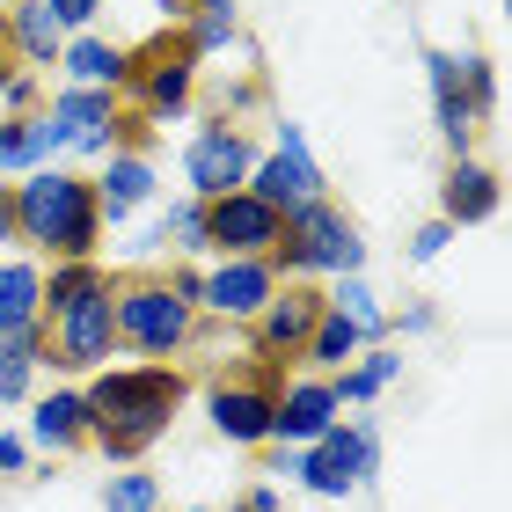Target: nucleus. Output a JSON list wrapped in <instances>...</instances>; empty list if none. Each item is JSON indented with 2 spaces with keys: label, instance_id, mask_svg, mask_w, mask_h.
<instances>
[{
  "label": "nucleus",
  "instance_id": "1",
  "mask_svg": "<svg viewBox=\"0 0 512 512\" xmlns=\"http://www.w3.org/2000/svg\"><path fill=\"white\" fill-rule=\"evenodd\" d=\"M81 395H88V417H96L88 447H96L110 469H132V461L176 425V410L191 403V381H183V366L139 359V366H103V374H88Z\"/></svg>",
  "mask_w": 512,
  "mask_h": 512
},
{
  "label": "nucleus",
  "instance_id": "2",
  "mask_svg": "<svg viewBox=\"0 0 512 512\" xmlns=\"http://www.w3.org/2000/svg\"><path fill=\"white\" fill-rule=\"evenodd\" d=\"M15 205V242L30 256H52V264H74V256L103 249V213H96V183L66 161H44V169L8 183Z\"/></svg>",
  "mask_w": 512,
  "mask_h": 512
},
{
  "label": "nucleus",
  "instance_id": "3",
  "mask_svg": "<svg viewBox=\"0 0 512 512\" xmlns=\"http://www.w3.org/2000/svg\"><path fill=\"white\" fill-rule=\"evenodd\" d=\"M110 308H118V352H139L154 366H176V352H191L198 344V308L191 300L169 293V278L161 271H132L110 286Z\"/></svg>",
  "mask_w": 512,
  "mask_h": 512
},
{
  "label": "nucleus",
  "instance_id": "4",
  "mask_svg": "<svg viewBox=\"0 0 512 512\" xmlns=\"http://www.w3.org/2000/svg\"><path fill=\"white\" fill-rule=\"evenodd\" d=\"M271 271H278V286H293V278H308V286L315 278H352V271H366V242L330 198H315L271 242Z\"/></svg>",
  "mask_w": 512,
  "mask_h": 512
},
{
  "label": "nucleus",
  "instance_id": "5",
  "mask_svg": "<svg viewBox=\"0 0 512 512\" xmlns=\"http://www.w3.org/2000/svg\"><path fill=\"white\" fill-rule=\"evenodd\" d=\"M198 52H191V37L183 30H161L154 44H132V81H125V103H132V118H147V125H169L183 118V110L198 103Z\"/></svg>",
  "mask_w": 512,
  "mask_h": 512
},
{
  "label": "nucleus",
  "instance_id": "6",
  "mask_svg": "<svg viewBox=\"0 0 512 512\" xmlns=\"http://www.w3.org/2000/svg\"><path fill=\"white\" fill-rule=\"evenodd\" d=\"M44 118H52L59 161H103L118 147H139V118L118 96H103V88H59L44 103Z\"/></svg>",
  "mask_w": 512,
  "mask_h": 512
},
{
  "label": "nucleus",
  "instance_id": "7",
  "mask_svg": "<svg viewBox=\"0 0 512 512\" xmlns=\"http://www.w3.org/2000/svg\"><path fill=\"white\" fill-rule=\"evenodd\" d=\"M110 286H118V271H110L96 293H81L74 308L44 315V366H59V374H103V366L118 359V308H110Z\"/></svg>",
  "mask_w": 512,
  "mask_h": 512
},
{
  "label": "nucleus",
  "instance_id": "8",
  "mask_svg": "<svg viewBox=\"0 0 512 512\" xmlns=\"http://www.w3.org/2000/svg\"><path fill=\"white\" fill-rule=\"evenodd\" d=\"M249 198H264L278 220H293L300 205H315V198H330V176H322V161L308 147V132H300L293 118H278L271 125V154H256V169L242 183Z\"/></svg>",
  "mask_w": 512,
  "mask_h": 512
},
{
  "label": "nucleus",
  "instance_id": "9",
  "mask_svg": "<svg viewBox=\"0 0 512 512\" xmlns=\"http://www.w3.org/2000/svg\"><path fill=\"white\" fill-rule=\"evenodd\" d=\"M374 469H381V425L374 417H352V425H330L315 447H300L293 483L315 491V498H352Z\"/></svg>",
  "mask_w": 512,
  "mask_h": 512
},
{
  "label": "nucleus",
  "instance_id": "10",
  "mask_svg": "<svg viewBox=\"0 0 512 512\" xmlns=\"http://www.w3.org/2000/svg\"><path fill=\"white\" fill-rule=\"evenodd\" d=\"M249 169H256V139H249L242 125H227V118H205V125L191 132V147H183V183H191L198 205L242 191Z\"/></svg>",
  "mask_w": 512,
  "mask_h": 512
},
{
  "label": "nucleus",
  "instance_id": "11",
  "mask_svg": "<svg viewBox=\"0 0 512 512\" xmlns=\"http://www.w3.org/2000/svg\"><path fill=\"white\" fill-rule=\"evenodd\" d=\"M271 293H278V271H271V256H213L205 264V293H198V315H213V322H249L271 308Z\"/></svg>",
  "mask_w": 512,
  "mask_h": 512
},
{
  "label": "nucleus",
  "instance_id": "12",
  "mask_svg": "<svg viewBox=\"0 0 512 512\" xmlns=\"http://www.w3.org/2000/svg\"><path fill=\"white\" fill-rule=\"evenodd\" d=\"M322 322V286H308V278H293V286H278L271 293V308L249 322V352H256V366H300V344H308V330Z\"/></svg>",
  "mask_w": 512,
  "mask_h": 512
},
{
  "label": "nucleus",
  "instance_id": "13",
  "mask_svg": "<svg viewBox=\"0 0 512 512\" xmlns=\"http://www.w3.org/2000/svg\"><path fill=\"white\" fill-rule=\"evenodd\" d=\"M330 425H344V403L330 374H293L271 395V447H315Z\"/></svg>",
  "mask_w": 512,
  "mask_h": 512
},
{
  "label": "nucleus",
  "instance_id": "14",
  "mask_svg": "<svg viewBox=\"0 0 512 512\" xmlns=\"http://www.w3.org/2000/svg\"><path fill=\"white\" fill-rule=\"evenodd\" d=\"M271 366L264 374H242V381H213L205 388V417H213V432L227 447H271Z\"/></svg>",
  "mask_w": 512,
  "mask_h": 512
},
{
  "label": "nucleus",
  "instance_id": "15",
  "mask_svg": "<svg viewBox=\"0 0 512 512\" xmlns=\"http://www.w3.org/2000/svg\"><path fill=\"white\" fill-rule=\"evenodd\" d=\"M278 235H286V220L249 191H227L205 205V256H271Z\"/></svg>",
  "mask_w": 512,
  "mask_h": 512
},
{
  "label": "nucleus",
  "instance_id": "16",
  "mask_svg": "<svg viewBox=\"0 0 512 512\" xmlns=\"http://www.w3.org/2000/svg\"><path fill=\"white\" fill-rule=\"evenodd\" d=\"M88 183H96V213H103V227H125L132 213H147V205L161 198V176H154L147 147H118V154H103V169L88 176Z\"/></svg>",
  "mask_w": 512,
  "mask_h": 512
},
{
  "label": "nucleus",
  "instance_id": "17",
  "mask_svg": "<svg viewBox=\"0 0 512 512\" xmlns=\"http://www.w3.org/2000/svg\"><path fill=\"white\" fill-rule=\"evenodd\" d=\"M505 205V183H498V169H483L476 154H461V161H447V176H439V220L454 227H483Z\"/></svg>",
  "mask_w": 512,
  "mask_h": 512
},
{
  "label": "nucleus",
  "instance_id": "18",
  "mask_svg": "<svg viewBox=\"0 0 512 512\" xmlns=\"http://www.w3.org/2000/svg\"><path fill=\"white\" fill-rule=\"evenodd\" d=\"M96 417H88V395L81 388H52V395H30V447L37 454H81Z\"/></svg>",
  "mask_w": 512,
  "mask_h": 512
},
{
  "label": "nucleus",
  "instance_id": "19",
  "mask_svg": "<svg viewBox=\"0 0 512 512\" xmlns=\"http://www.w3.org/2000/svg\"><path fill=\"white\" fill-rule=\"evenodd\" d=\"M59 74H66V88H103V96H118V103H125L132 44H110V37H96V30H81V37H66Z\"/></svg>",
  "mask_w": 512,
  "mask_h": 512
},
{
  "label": "nucleus",
  "instance_id": "20",
  "mask_svg": "<svg viewBox=\"0 0 512 512\" xmlns=\"http://www.w3.org/2000/svg\"><path fill=\"white\" fill-rule=\"evenodd\" d=\"M425 81H432V118H439V139H447V154L461 161L476 147V110H469V96H461V66H454V52H425Z\"/></svg>",
  "mask_w": 512,
  "mask_h": 512
},
{
  "label": "nucleus",
  "instance_id": "21",
  "mask_svg": "<svg viewBox=\"0 0 512 512\" xmlns=\"http://www.w3.org/2000/svg\"><path fill=\"white\" fill-rule=\"evenodd\" d=\"M8 52L30 66V74H52V66H59L66 30L52 22V8H44V0H15V8H8Z\"/></svg>",
  "mask_w": 512,
  "mask_h": 512
},
{
  "label": "nucleus",
  "instance_id": "22",
  "mask_svg": "<svg viewBox=\"0 0 512 512\" xmlns=\"http://www.w3.org/2000/svg\"><path fill=\"white\" fill-rule=\"evenodd\" d=\"M44 161H59V139H52V118L37 110H22V118H0V176H30Z\"/></svg>",
  "mask_w": 512,
  "mask_h": 512
},
{
  "label": "nucleus",
  "instance_id": "23",
  "mask_svg": "<svg viewBox=\"0 0 512 512\" xmlns=\"http://www.w3.org/2000/svg\"><path fill=\"white\" fill-rule=\"evenodd\" d=\"M44 322V264L37 256H0V330Z\"/></svg>",
  "mask_w": 512,
  "mask_h": 512
},
{
  "label": "nucleus",
  "instance_id": "24",
  "mask_svg": "<svg viewBox=\"0 0 512 512\" xmlns=\"http://www.w3.org/2000/svg\"><path fill=\"white\" fill-rule=\"evenodd\" d=\"M44 374V322L30 330H0V403H30Z\"/></svg>",
  "mask_w": 512,
  "mask_h": 512
},
{
  "label": "nucleus",
  "instance_id": "25",
  "mask_svg": "<svg viewBox=\"0 0 512 512\" xmlns=\"http://www.w3.org/2000/svg\"><path fill=\"white\" fill-rule=\"evenodd\" d=\"M359 352H366V337L330 308V300H322V322L308 330V344H300V366H308V374H344Z\"/></svg>",
  "mask_w": 512,
  "mask_h": 512
},
{
  "label": "nucleus",
  "instance_id": "26",
  "mask_svg": "<svg viewBox=\"0 0 512 512\" xmlns=\"http://www.w3.org/2000/svg\"><path fill=\"white\" fill-rule=\"evenodd\" d=\"M395 381H403V352H395V344H366V352L344 366V374H330L337 403H374V395L395 388Z\"/></svg>",
  "mask_w": 512,
  "mask_h": 512
},
{
  "label": "nucleus",
  "instance_id": "27",
  "mask_svg": "<svg viewBox=\"0 0 512 512\" xmlns=\"http://www.w3.org/2000/svg\"><path fill=\"white\" fill-rule=\"evenodd\" d=\"M322 300H330V308L352 322V330L366 337V344H388V308H381V293L366 286V271H352V278H330V286H322Z\"/></svg>",
  "mask_w": 512,
  "mask_h": 512
},
{
  "label": "nucleus",
  "instance_id": "28",
  "mask_svg": "<svg viewBox=\"0 0 512 512\" xmlns=\"http://www.w3.org/2000/svg\"><path fill=\"white\" fill-rule=\"evenodd\" d=\"M183 37H191V52L198 59H213V52H227L235 44V30H242V8L235 0H183Z\"/></svg>",
  "mask_w": 512,
  "mask_h": 512
},
{
  "label": "nucleus",
  "instance_id": "29",
  "mask_svg": "<svg viewBox=\"0 0 512 512\" xmlns=\"http://www.w3.org/2000/svg\"><path fill=\"white\" fill-rule=\"evenodd\" d=\"M103 278H110L103 256H74V264H52V271H44V315L74 308V300H81V293H96Z\"/></svg>",
  "mask_w": 512,
  "mask_h": 512
},
{
  "label": "nucleus",
  "instance_id": "30",
  "mask_svg": "<svg viewBox=\"0 0 512 512\" xmlns=\"http://www.w3.org/2000/svg\"><path fill=\"white\" fill-rule=\"evenodd\" d=\"M103 512H161V476L154 469H110L103 476Z\"/></svg>",
  "mask_w": 512,
  "mask_h": 512
},
{
  "label": "nucleus",
  "instance_id": "31",
  "mask_svg": "<svg viewBox=\"0 0 512 512\" xmlns=\"http://www.w3.org/2000/svg\"><path fill=\"white\" fill-rule=\"evenodd\" d=\"M454 66H461V96H469L476 125H491L498 118V66L483 59V52H454Z\"/></svg>",
  "mask_w": 512,
  "mask_h": 512
},
{
  "label": "nucleus",
  "instance_id": "32",
  "mask_svg": "<svg viewBox=\"0 0 512 512\" xmlns=\"http://www.w3.org/2000/svg\"><path fill=\"white\" fill-rule=\"evenodd\" d=\"M161 235H169L176 256H205V205H198V198L161 205Z\"/></svg>",
  "mask_w": 512,
  "mask_h": 512
},
{
  "label": "nucleus",
  "instance_id": "33",
  "mask_svg": "<svg viewBox=\"0 0 512 512\" xmlns=\"http://www.w3.org/2000/svg\"><path fill=\"white\" fill-rule=\"evenodd\" d=\"M37 96H44V74H30V66H15V74L0 81V110H8V118H22V110H37Z\"/></svg>",
  "mask_w": 512,
  "mask_h": 512
},
{
  "label": "nucleus",
  "instance_id": "34",
  "mask_svg": "<svg viewBox=\"0 0 512 512\" xmlns=\"http://www.w3.org/2000/svg\"><path fill=\"white\" fill-rule=\"evenodd\" d=\"M447 242H454V227H447V220H425V227L410 235V264H439Z\"/></svg>",
  "mask_w": 512,
  "mask_h": 512
},
{
  "label": "nucleus",
  "instance_id": "35",
  "mask_svg": "<svg viewBox=\"0 0 512 512\" xmlns=\"http://www.w3.org/2000/svg\"><path fill=\"white\" fill-rule=\"evenodd\" d=\"M44 8H52V22H59V30H66V37H81V30H88V22H96V15H103V0H44Z\"/></svg>",
  "mask_w": 512,
  "mask_h": 512
},
{
  "label": "nucleus",
  "instance_id": "36",
  "mask_svg": "<svg viewBox=\"0 0 512 512\" xmlns=\"http://www.w3.org/2000/svg\"><path fill=\"white\" fill-rule=\"evenodd\" d=\"M161 278H169V293H176V300H191V308H198V293H205V264H191V256H183V264H169Z\"/></svg>",
  "mask_w": 512,
  "mask_h": 512
},
{
  "label": "nucleus",
  "instance_id": "37",
  "mask_svg": "<svg viewBox=\"0 0 512 512\" xmlns=\"http://www.w3.org/2000/svg\"><path fill=\"white\" fill-rule=\"evenodd\" d=\"M0 476H30V439L0 425Z\"/></svg>",
  "mask_w": 512,
  "mask_h": 512
},
{
  "label": "nucleus",
  "instance_id": "38",
  "mask_svg": "<svg viewBox=\"0 0 512 512\" xmlns=\"http://www.w3.org/2000/svg\"><path fill=\"white\" fill-rule=\"evenodd\" d=\"M432 322H439L432 308H403V315H388V337H425Z\"/></svg>",
  "mask_w": 512,
  "mask_h": 512
},
{
  "label": "nucleus",
  "instance_id": "39",
  "mask_svg": "<svg viewBox=\"0 0 512 512\" xmlns=\"http://www.w3.org/2000/svg\"><path fill=\"white\" fill-rule=\"evenodd\" d=\"M235 505H242V512H286V498H278L271 483H256V491H242Z\"/></svg>",
  "mask_w": 512,
  "mask_h": 512
},
{
  "label": "nucleus",
  "instance_id": "40",
  "mask_svg": "<svg viewBox=\"0 0 512 512\" xmlns=\"http://www.w3.org/2000/svg\"><path fill=\"white\" fill-rule=\"evenodd\" d=\"M15 242V205H8V183H0V249Z\"/></svg>",
  "mask_w": 512,
  "mask_h": 512
},
{
  "label": "nucleus",
  "instance_id": "41",
  "mask_svg": "<svg viewBox=\"0 0 512 512\" xmlns=\"http://www.w3.org/2000/svg\"><path fill=\"white\" fill-rule=\"evenodd\" d=\"M15 66H8V15H0V81H8Z\"/></svg>",
  "mask_w": 512,
  "mask_h": 512
},
{
  "label": "nucleus",
  "instance_id": "42",
  "mask_svg": "<svg viewBox=\"0 0 512 512\" xmlns=\"http://www.w3.org/2000/svg\"><path fill=\"white\" fill-rule=\"evenodd\" d=\"M198 512H242V505H198Z\"/></svg>",
  "mask_w": 512,
  "mask_h": 512
},
{
  "label": "nucleus",
  "instance_id": "43",
  "mask_svg": "<svg viewBox=\"0 0 512 512\" xmlns=\"http://www.w3.org/2000/svg\"><path fill=\"white\" fill-rule=\"evenodd\" d=\"M161 8H169V15H183V0H161Z\"/></svg>",
  "mask_w": 512,
  "mask_h": 512
}]
</instances>
